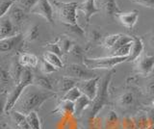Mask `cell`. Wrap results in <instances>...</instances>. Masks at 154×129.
Segmentation results:
<instances>
[{
	"label": "cell",
	"instance_id": "cell-2",
	"mask_svg": "<svg viewBox=\"0 0 154 129\" xmlns=\"http://www.w3.org/2000/svg\"><path fill=\"white\" fill-rule=\"evenodd\" d=\"M34 82V75L32 71L29 69H25L23 72V75L21 77V80L17 84H16V87L13 89V91L6 99V103L3 106V112L4 113H10L14 108L16 104L20 98L22 94L24 93L29 86L33 85Z\"/></svg>",
	"mask_w": 154,
	"mask_h": 129
},
{
	"label": "cell",
	"instance_id": "cell-24",
	"mask_svg": "<svg viewBox=\"0 0 154 129\" xmlns=\"http://www.w3.org/2000/svg\"><path fill=\"white\" fill-rule=\"evenodd\" d=\"M33 85L37 86V87L41 88L42 90H46V91H51L53 92V85L51 80L46 77V76H40V77H36L34 78V82Z\"/></svg>",
	"mask_w": 154,
	"mask_h": 129
},
{
	"label": "cell",
	"instance_id": "cell-28",
	"mask_svg": "<svg viewBox=\"0 0 154 129\" xmlns=\"http://www.w3.org/2000/svg\"><path fill=\"white\" fill-rule=\"evenodd\" d=\"M40 36V30H38V25L37 24H31L28 27V29L26 31L25 38L29 41H34L38 39Z\"/></svg>",
	"mask_w": 154,
	"mask_h": 129
},
{
	"label": "cell",
	"instance_id": "cell-35",
	"mask_svg": "<svg viewBox=\"0 0 154 129\" xmlns=\"http://www.w3.org/2000/svg\"><path fill=\"white\" fill-rule=\"evenodd\" d=\"M38 0H19V3H20L21 7L24 9L25 11H30L36 6V4L38 3Z\"/></svg>",
	"mask_w": 154,
	"mask_h": 129
},
{
	"label": "cell",
	"instance_id": "cell-40",
	"mask_svg": "<svg viewBox=\"0 0 154 129\" xmlns=\"http://www.w3.org/2000/svg\"><path fill=\"white\" fill-rule=\"evenodd\" d=\"M69 53L74 57V58H77V59H81L82 56H83V50L82 48L79 46V45H75L72 47V49L70 50Z\"/></svg>",
	"mask_w": 154,
	"mask_h": 129
},
{
	"label": "cell",
	"instance_id": "cell-32",
	"mask_svg": "<svg viewBox=\"0 0 154 129\" xmlns=\"http://www.w3.org/2000/svg\"><path fill=\"white\" fill-rule=\"evenodd\" d=\"M132 44H128L126 45H124L122 47H120V48L115 50L113 52H111V55L110 56H116V57H127L130 54V51H131V47H132Z\"/></svg>",
	"mask_w": 154,
	"mask_h": 129
},
{
	"label": "cell",
	"instance_id": "cell-33",
	"mask_svg": "<svg viewBox=\"0 0 154 129\" xmlns=\"http://www.w3.org/2000/svg\"><path fill=\"white\" fill-rule=\"evenodd\" d=\"M59 45L61 46V49L63 51V54L69 53L70 50L72 49V47L74 46L73 41H72L70 39H69V38H63Z\"/></svg>",
	"mask_w": 154,
	"mask_h": 129
},
{
	"label": "cell",
	"instance_id": "cell-45",
	"mask_svg": "<svg viewBox=\"0 0 154 129\" xmlns=\"http://www.w3.org/2000/svg\"><path fill=\"white\" fill-rule=\"evenodd\" d=\"M149 45H150V46L154 49V36L150 37V39H149Z\"/></svg>",
	"mask_w": 154,
	"mask_h": 129
},
{
	"label": "cell",
	"instance_id": "cell-8",
	"mask_svg": "<svg viewBox=\"0 0 154 129\" xmlns=\"http://www.w3.org/2000/svg\"><path fill=\"white\" fill-rule=\"evenodd\" d=\"M99 77H94L89 80L84 81H78L77 83V87L80 89L82 94L88 97L91 101L95 98L96 94H97L98 86H99Z\"/></svg>",
	"mask_w": 154,
	"mask_h": 129
},
{
	"label": "cell",
	"instance_id": "cell-37",
	"mask_svg": "<svg viewBox=\"0 0 154 129\" xmlns=\"http://www.w3.org/2000/svg\"><path fill=\"white\" fill-rule=\"evenodd\" d=\"M13 79L11 73H10V70L8 71L5 69H1V71H0V80H1L2 85L4 84H8V82H10V80Z\"/></svg>",
	"mask_w": 154,
	"mask_h": 129
},
{
	"label": "cell",
	"instance_id": "cell-18",
	"mask_svg": "<svg viewBox=\"0 0 154 129\" xmlns=\"http://www.w3.org/2000/svg\"><path fill=\"white\" fill-rule=\"evenodd\" d=\"M91 102H93V101H91V100L88 97H86L85 94H82L81 97L74 102V105H75L74 116L75 117H80L81 115L83 114V112L85 111V110L91 104Z\"/></svg>",
	"mask_w": 154,
	"mask_h": 129
},
{
	"label": "cell",
	"instance_id": "cell-22",
	"mask_svg": "<svg viewBox=\"0 0 154 129\" xmlns=\"http://www.w3.org/2000/svg\"><path fill=\"white\" fill-rule=\"evenodd\" d=\"M102 4L105 13L109 17H114V16L117 17V15L122 13L116 0H102Z\"/></svg>",
	"mask_w": 154,
	"mask_h": 129
},
{
	"label": "cell",
	"instance_id": "cell-11",
	"mask_svg": "<svg viewBox=\"0 0 154 129\" xmlns=\"http://www.w3.org/2000/svg\"><path fill=\"white\" fill-rule=\"evenodd\" d=\"M17 35L16 33V25L11 20L8 15L1 17L0 22V40L6 39L9 37H13Z\"/></svg>",
	"mask_w": 154,
	"mask_h": 129
},
{
	"label": "cell",
	"instance_id": "cell-4",
	"mask_svg": "<svg viewBox=\"0 0 154 129\" xmlns=\"http://www.w3.org/2000/svg\"><path fill=\"white\" fill-rule=\"evenodd\" d=\"M52 3L57 10L59 20L65 25L77 24L76 10L79 5L76 2H61L58 0H53Z\"/></svg>",
	"mask_w": 154,
	"mask_h": 129
},
{
	"label": "cell",
	"instance_id": "cell-15",
	"mask_svg": "<svg viewBox=\"0 0 154 129\" xmlns=\"http://www.w3.org/2000/svg\"><path fill=\"white\" fill-rule=\"evenodd\" d=\"M80 10L84 13L86 22L89 23L91 17L96 13H98L100 10L95 6V0H85V1L79 6Z\"/></svg>",
	"mask_w": 154,
	"mask_h": 129
},
{
	"label": "cell",
	"instance_id": "cell-16",
	"mask_svg": "<svg viewBox=\"0 0 154 129\" xmlns=\"http://www.w3.org/2000/svg\"><path fill=\"white\" fill-rule=\"evenodd\" d=\"M143 51V42L142 39L139 37H134V41L132 44L131 51H130V54L126 62H134L138 60L142 56Z\"/></svg>",
	"mask_w": 154,
	"mask_h": 129
},
{
	"label": "cell",
	"instance_id": "cell-21",
	"mask_svg": "<svg viewBox=\"0 0 154 129\" xmlns=\"http://www.w3.org/2000/svg\"><path fill=\"white\" fill-rule=\"evenodd\" d=\"M19 63H20L25 69L36 68L38 64V59L36 55L30 53H23L19 57Z\"/></svg>",
	"mask_w": 154,
	"mask_h": 129
},
{
	"label": "cell",
	"instance_id": "cell-44",
	"mask_svg": "<svg viewBox=\"0 0 154 129\" xmlns=\"http://www.w3.org/2000/svg\"><path fill=\"white\" fill-rule=\"evenodd\" d=\"M146 91L149 94L151 95H154V81H151V82H149L146 86Z\"/></svg>",
	"mask_w": 154,
	"mask_h": 129
},
{
	"label": "cell",
	"instance_id": "cell-3",
	"mask_svg": "<svg viewBox=\"0 0 154 129\" xmlns=\"http://www.w3.org/2000/svg\"><path fill=\"white\" fill-rule=\"evenodd\" d=\"M114 74V71H110L105 75L103 80L98 86L97 94L95 98L91 102V109L90 112V119H94L96 115L99 113V111L103 108V106L108 102V89L109 84L112 79V76Z\"/></svg>",
	"mask_w": 154,
	"mask_h": 129
},
{
	"label": "cell",
	"instance_id": "cell-17",
	"mask_svg": "<svg viewBox=\"0 0 154 129\" xmlns=\"http://www.w3.org/2000/svg\"><path fill=\"white\" fill-rule=\"evenodd\" d=\"M55 114H60L62 116H74L75 113V105L74 102L69 100H63L58 105V107L53 111Z\"/></svg>",
	"mask_w": 154,
	"mask_h": 129
},
{
	"label": "cell",
	"instance_id": "cell-12",
	"mask_svg": "<svg viewBox=\"0 0 154 129\" xmlns=\"http://www.w3.org/2000/svg\"><path fill=\"white\" fill-rule=\"evenodd\" d=\"M10 121H11V126L13 129H31L27 122L25 115L16 110H12L10 112Z\"/></svg>",
	"mask_w": 154,
	"mask_h": 129
},
{
	"label": "cell",
	"instance_id": "cell-42",
	"mask_svg": "<svg viewBox=\"0 0 154 129\" xmlns=\"http://www.w3.org/2000/svg\"><path fill=\"white\" fill-rule=\"evenodd\" d=\"M90 37H91V39L93 40L94 41H100L101 40V33L99 32V31H97V30H93L91 32V35H90Z\"/></svg>",
	"mask_w": 154,
	"mask_h": 129
},
{
	"label": "cell",
	"instance_id": "cell-13",
	"mask_svg": "<svg viewBox=\"0 0 154 129\" xmlns=\"http://www.w3.org/2000/svg\"><path fill=\"white\" fill-rule=\"evenodd\" d=\"M23 39V36L18 33V34L14 35L13 37H9L6 39L0 40V51L1 52H9L14 49L16 47L20 44Z\"/></svg>",
	"mask_w": 154,
	"mask_h": 129
},
{
	"label": "cell",
	"instance_id": "cell-10",
	"mask_svg": "<svg viewBox=\"0 0 154 129\" xmlns=\"http://www.w3.org/2000/svg\"><path fill=\"white\" fill-rule=\"evenodd\" d=\"M117 17L120 24L124 27L128 28V29H132V28L136 25L139 18V12L137 10H133L126 13H119L117 15Z\"/></svg>",
	"mask_w": 154,
	"mask_h": 129
},
{
	"label": "cell",
	"instance_id": "cell-38",
	"mask_svg": "<svg viewBox=\"0 0 154 129\" xmlns=\"http://www.w3.org/2000/svg\"><path fill=\"white\" fill-rule=\"evenodd\" d=\"M48 51L52 52V53H54V54H57L60 57L63 56V51L61 49V46L58 44H50L48 45Z\"/></svg>",
	"mask_w": 154,
	"mask_h": 129
},
{
	"label": "cell",
	"instance_id": "cell-27",
	"mask_svg": "<svg viewBox=\"0 0 154 129\" xmlns=\"http://www.w3.org/2000/svg\"><path fill=\"white\" fill-rule=\"evenodd\" d=\"M135 101V97H134V94L132 93H125L122 95H120V97L119 98V103L120 106L122 107H130L132 106L133 103Z\"/></svg>",
	"mask_w": 154,
	"mask_h": 129
},
{
	"label": "cell",
	"instance_id": "cell-1",
	"mask_svg": "<svg viewBox=\"0 0 154 129\" xmlns=\"http://www.w3.org/2000/svg\"><path fill=\"white\" fill-rule=\"evenodd\" d=\"M55 97L56 94L54 92L42 90L35 85H31L24 91L14 109L26 116L29 113L36 111L45 101Z\"/></svg>",
	"mask_w": 154,
	"mask_h": 129
},
{
	"label": "cell",
	"instance_id": "cell-5",
	"mask_svg": "<svg viewBox=\"0 0 154 129\" xmlns=\"http://www.w3.org/2000/svg\"><path fill=\"white\" fill-rule=\"evenodd\" d=\"M127 61V57L108 56L102 58H85L83 64L90 69H113L116 66Z\"/></svg>",
	"mask_w": 154,
	"mask_h": 129
},
{
	"label": "cell",
	"instance_id": "cell-41",
	"mask_svg": "<svg viewBox=\"0 0 154 129\" xmlns=\"http://www.w3.org/2000/svg\"><path fill=\"white\" fill-rule=\"evenodd\" d=\"M118 115L116 112L114 111H110L109 112V115H108V117H107V121L111 124H116L118 122Z\"/></svg>",
	"mask_w": 154,
	"mask_h": 129
},
{
	"label": "cell",
	"instance_id": "cell-39",
	"mask_svg": "<svg viewBox=\"0 0 154 129\" xmlns=\"http://www.w3.org/2000/svg\"><path fill=\"white\" fill-rule=\"evenodd\" d=\"M132 1L143 7L154 9V0H132Z\"/></svg>",
	"mask_w": 154,
	"mask_h": 129
},
{
	"label": "cell",
	"instance_id": "cell-23",
	"mask_svg": "<svg viewBox=\"0 0 154 129\" xmlns=\"http://www.w3.org/2000/svg\"><path fill=\"white\" fill-rule=\"evenodd\" d=\"M43 59L47 61L48 63H50L52 66H54L57 69H61L64 68V64H63L61 57L58 56L57 54L52 53V52L46 51L45 53L43 54Z\"/></svg>",
	"mask_w": 154,
	"mask_h": 129
},
{
	"label": "cell",
	"instance_id": "cell-30",
	"mask_svg": "<svg viewBox=\"0 0 154 129\" xmlns=\"http://www.w3.org/2000/svg\"><path fill=\"white\" fill-rule=\"evenodd\" d=\"M16 0H2L0 4V17H5L10 12V10L14 7Z\"/></svg>",
	"mask_w": 154,
	"mask_h": 129
},
{
	"label": "cell",
	"instance_id": "cell-36",
	"mask_svg": "<svg viewBox=\"0 0 154 129\" xmlns=\"http://www.w3.org/2000/svg\"><path fill=\"white\" fill-rule=\"evenodd\" d=\"M66 28H69V30L71 33H73L74 35L83 37L85 34L84 29H82V27L80 25H78V23H77V24H74V25H66Z\"/></svg>",
	"mask_w": 154,
	"mask_h": 129
},
{
	"label": "cell",
	"instance_id": "cell-9",
	"mask_svg": "<svg viewBox=\"0 0 154 129\" xmlns=\"http://www.w3.org/2000/svg\"><path fill=\"white\" fill-rule=\"evenodd\" d=\"M137 71L142 75H149L154 69V56L142 55L137 62Z\"/></svg>",
	"mask_w": 154,
	"mask_h": 129
},
{
	"label": "cell",
	"instance_id": "cell-43",
	"mask_svg": "<svg viewBox=\"0 0 154 129\" xmlns=\"http://www.w3.org/2000/svg\"><path fill=\"white\" fill-rule=\"evenodd\" d=\"M147 121H148L149 125L154 124V107H152L147 113Z\"/></svg>",
	"mask_w": 154,
	"mask_h": 129
},
{
	"label": "cell",
	"instance_id": "cell-25",
	"mask_svg": "<svg viewBox=\"0 0 154 129\" xmlns=\"http://www.w3.org/2000/svg\"><path fill=\"white\" fill-rule=\"evenodd\" d=\"M26 119L31 129H42L41 121H40V118H38L37 111H33L31 113H29L28 115H26Z\"/></svg>",
	"mask_w": 154,
	"mask_h": 129
},
{
	"label": "cell",
	"instance_id": "cell-7",
	"mask_svg": "<svg viewBox=\"0 0 154 129\" xmlns=\"http://www.w3.org/2000/svg\"><path fill=\"white\" fill-rule=\"evenodd\" d=\"M31 14L37 16H41L46 21L51 24H54V18H53V7L49 0H38L36 6L31 10Z\"/></svg>",
	"mask_w": 154,
	"mask_h": 129
},
{
	"label": "cell",
	"instance_id": "cell-20",
	"mask_svg": "<svg viewBox=\"0 0 154 129\" xmlns=\"http://www.w3.org/2000/svg\"><path fill=\"white\" fill-rule=\"evenodd\" d=\"M24 70H25V68L19 63L18 60H17V61L14 60L12 63L11 69H10V73H11L12 78L14 79V82H16V84H17L19 81L21 80Z\"/></svg>",
	"mask_w": 154,
	"mask_h": 129
},
{
	"label": "cell",
	"instance_id": "cell-6",
	"mask_svg": "<svg viewBox=\"0 0 154 129\" xmlns=\"http://www.w3.org/2000/svg\"><path fill=\"white\" fill-rule=\"evenodd\" d=\"M66 76L74 78L77 81L89 80L91 78L97 77V74L94 70L90 69L86 66L79 64H70L66 69Z\"/></svg>",
	"mask_w": 154,
	"mask_h": 129
},
{
	"label": "cell",
	"instance_id": "cell-34",
	"mask_svg": "<svg viewBox=\"0 0 154 129\" xmlns=\"http://www.w3.org/2000/svg\"><path fill=\"white\" fill-rule=\"evenodd\" d=\"M40 69H41V71L45 74V75H47V74H51L53 72H55L57 70V69L55 68L54 66H52L50 63H48L47 61H45V59L42 60L41 62V66H40Z\"/></svg>",
	"mask_w": 154,
	"mask_h": 129
},
{
	"label": "cell",
	"instance_id": "cell-19",
	"mask_svg": "<svg viewBox=\"0 0 154 129\" xmlns=\"http://www.w3.org/2000/svg\"><path fill=\"white\" fill-rule=\"evenodd\" d=\"M77 83H78V81H77L76 79L65 75L60 79L59 84H58L59 85V91L63 94H65L69 92V91H70L72 88L76 87Z\"/></svg>",
	"mask_w": 154,
	"mask_h": 129
},
{
	"label": "cell",
	"instance_id": "cell-26",
	"mask_svg": "<svg viewBox=\"0 0 154 129\" xmlns=\"http://www.w3.org/2000/svg\"><path fill=\"white\" fill-rule=\"evenodd\" d=\"M82 94H82L80 89L76 86V87L72 88L70 91H69L66 94H65L64 95H63L62 99L63 100H69V101H71V102H75Z\"/></svg>",
	"mask_w": 154,
	"mask_h": 129
},
{
	"label": "cell",
	"instance_id": "cell-31",
	"mask_svg": "<svg viewBox=\"0 0 154 129\" xmlns=\"http://www.w3.org/2000/svg\"><path fill=\"white\" fill-rule=\"evenodd\" d=\"M120 35L122 34H112V35H108L107 37H105L103 40V46L105 48H108L111 50L115 46L116 42L119 40Z\"/></svg>",
	"mask_w": 154,
	"mask_h": 129
},
{
	"label": "cell",
	"instance_id": "cell-14",
	"mask_svg": "<svg viewBox=\"0 0 154 129\" xmlns=\"http://www.w3.org/2000/svg\"><path fill=\"white\" fill-rule=\"evenodd\" d=\"M7 15L9 16L10 18H11V20L14 22V25L21 24L23 21H25L28 18V15H27L26 11L21 7L14 6Z\"/></svg>",
	"mask_w": 154,
	"mask_h": 129
},
{
	"label": "cell",
	"instance_id": "cell-29",
	"mask_svg": "<svg viewBox=\"0 0 154 129\" xmlns=\"http://www.w3.org/2000/svg\"><path fill=\"white\" fill-rule=\"evenodd\" d=\"M134 41V37H130L128 35H120V37L119 38V40L116 42L115 46L111 49V52H113L115 50H117L120 47H122L124 45H126L128 44H131V42Z\"/></svg>",
	"mask_w": 154,
	"mask_h": 129
},
{
	"label": "cell",
	"instance_id": "cell-46",
	"mask_svg": "<svg viewBox=\"0 0 154 129\" xmlns=\"http://www.w3.org/2000/svg\"><path fill=\"white\" fill-rule=\"evenodd\" d=\"M151 106H152V107H154V99L152 100V102H151Z\"/></svg>",
	"mask_w": 154,
	"mask_h": 129
}]
</instances>
